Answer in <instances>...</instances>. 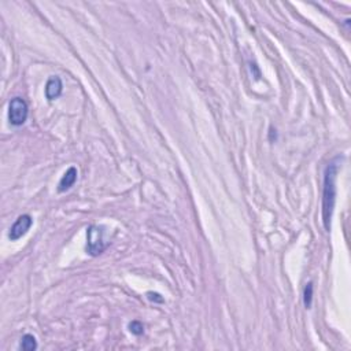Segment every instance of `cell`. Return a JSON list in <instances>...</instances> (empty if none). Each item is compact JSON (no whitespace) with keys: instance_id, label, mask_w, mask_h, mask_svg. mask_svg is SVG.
I'll return each instance as SVG.
<instances>
[{"instance_id":"1","label":"cell","mask_w":351,"mask_h":351,"mask_svg":"<svg viewBox=\"0 0 351 351\" xmlns=\"http://www.w3.org/2000/svg\"><path fill=\"white\" fill-rule=\"evenodd\" d=\"M336 160L330 162L325 169L324 177V195H322V221L326 231L330 229V218L333 213L336 201V174H337Z\"/></svg>"},{"instance_id":"5","label":"cell","mask_w":351,"mask_h":351,"mask_svg":"<svg viewBox=\"0 0 351 351\" xmlns=\"http://www.w3.org/2000/svg\"><path fill=\"white\" fill-rule=\"evenodd\" d=\"M62 81L59 77H51L47 81L46 85V96L48 100H54L57 99L61 93H62Z\"/></svg>"},{"instance_id":"2","label":"cell","mask_w":351,"mask_h":351,"mask_svg":"<svg viewBox=\"0 0 351 351\" xmlns=\"http://www.w3.org/2000/svg\"><path fill=\"white\" fill-rule=\"evenodd\" d=\"M109 240L106 236V229L104 227H98L92 225L88 228L87 231V251L92 257H98L103 253L109 246Z\"/></svg>"},{"instance_id":"9","label":"cell","mask_w":351,"mask_h":351,"mask_svg":"<svg viewBox=\"0 0 351 351\" xmlns=\"http://www.w3.org/2000/svg\"><path fill=\"white\" fill-rule=\"evenodd\" d=\"M129 330L133 335H141L144 332V325L140 321H132L129 324Z\"/></svg>"},{"instance_id":"10","label":"cell","mask_w":351,"mask_h":351,"mask_svg":"<svg viewBox=\"0 0 351 351\" xmlns=\"http://www.w3.org/2000/svg\"><path fill=\"white\" fill-rule=\"evenodd\" d=\"M147 296H148V299H150L151 302H156V303H163V302H165L163 298H162L159 294H156V292H148Z\"/></svg>"},{"instance_id":"6","label":"cell","mask_w":351,"mask_h":351,"mask_svg":"<svg viewBox=\"0 0 351 351\" xmlns=\"http://www.w3.org/2000/svg\"><path fill=\"white\" fill-rule=\"evenodd\" d=\"M77 180V169L76 167H69L66 170V173L63 174V177L59 181V186H58V191L65 192L67 190H70L74 183Z\"/></svg>"},{"instance_id":"7","label":"cell","mask_w":351,"mask_h":351,"mask_svg":"<svg viewBox=\"0 0 351 351\" xmlns=\"http://www.w3.org/2000/svg\"><path fill=\"white\" fill-rule=\"evenodd\" d=\"M22 350L25 351H33L37 348V343H36V337L33 335H25L22 336L21 339V344H20Z\"/></svg>"},{"instance_id":"8","label":"cell","mask_w":351,"mask_h":351,"mask_svg":"<svg viewBox=\"0 0 351 351\" xmlns=\"http://www.w3.org/2000/svg\"><path fill=\"white\" fill-rule=\"evenodd\" d=\"M311 302H313V283H307L303 291V303L306 309L311 307Z\"/></svg>"},{"instance_id":"4","label":"cell","mask_w":351,"mask_h":351,"mask_svg":"<svg viewBox=\"0 0 351 351\" xmlns=\"http://www.w3.org/2000/svg\"><path fill=\"white\" fill-rule=\"evenodd\" d=\"M32 224H33V220H32L31 216H28V214L21 216V217L14 222V225L11 227L10 232H9V238H10V240L16 242V240H18V239H21L22 236L26 235V232L29 231V228L32 227Z\"/></svg>"},{"instance_id":"3","label":"cell","mask_w":351,"mask_h":351,"mask_svg":"<svg viewBox=\"0 0 351 351\" xmlns=\"http://www.w3.org/2000/svg\"><path fill=\"white\" fill-rule=\"evenodd\" d=\"M28 118V104L24 99L14 98L9 107V121L14 126H21Z\"/></svg>"}]
</instances>
